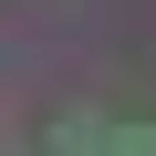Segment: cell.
I'll list each match as a JSON object with an SVG mask.
<instances>
[{
  "label": "cell",
  "mask_w": 156,
  "mask_h": 156,
  "mask_svg": "<svg viewBox=\"0 0 156 156\" xmlns=\"http://www.w3.org/2000/svg\"><path fill=\"white\" fill-rule=\"evenodd\" d=\"M104 135H115L104 115H62L52 125V156H104Z\"/></svg>",
  "instance_id": "6da1fadb"
},
{
  "label": "cell",
  "mask_w": 156,
  "mask_h": 156,
  "mask_svg": "<svg viewBox=\"0 0 156 156\" xmlns=\"http://www.w3.org/2000/svg\"><path fill=\"white\" fill-rule=\"evenodd\" d=\"M104 156H156V125H115V135H104Z\"/></svg>",
  "instance_id": "7a4b0ae2"
}]
</instances>
